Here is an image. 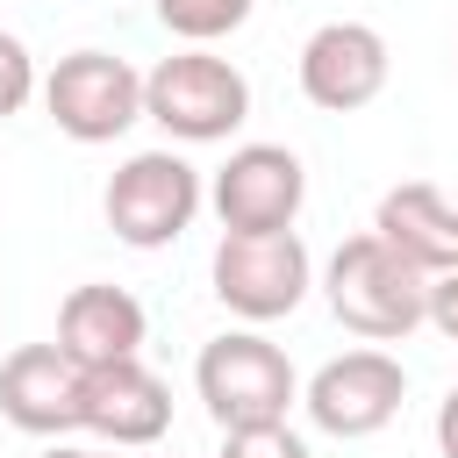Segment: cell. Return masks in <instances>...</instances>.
<instances>
[{"label": "cell", "instance_id": "6", "mask_svg": "<svg viewBox=\"0 0 458 458\" xmlns=\"http://www.w3.org/2000/svg\"><path fill=\"white\" fill-rule=\"evenodd\" d=\"M43 107H50V122H57L64 136L107 143V136H122V129L143 114V79H136V64L114 57V50H72V57H57V72L43 79Z\"/></svg>", "mask_w": 458, "mask_h": 458}, {"label": "cell", "instance_id": "9", "mask_svg": "<svg viewBox=\"0 0 458 458\" xmlns=\"http://www.w3.org/2000/svg\"><path fill=\"white\" fill-rule=\"evenodd\" d=\"M386 86V43L372 21H322L308 43H301V93L329 114H351L365 107L372 93Z\"/></svg>", "mask_w": 458, "mask_h": 458}, {"label": "cell", "instance_id": "8", "mask_svg": "<svg viewBox=\"0 0 458 458\" xmlns=\"http://www.w3.org/2000/svg\"><path fill=\"white\" fill-rule=\"evenodd\" d=\"M401 394H408L401 358H386V351H344V358H329L308 379V415L329 437H372L401 408Z\"/></svg>", "mask_w": 458, "mask_h": 458}, {"label": "cell", "instance_id": "14", "mask_svg": "<svg viewBox=\"0 0 458 458\" xmlns=\"http://www.w3.org/2000/svg\"><path fill=\"white\" fill-rule=\"evenodd\" d=\"M157 14H165L172 36L208 43V36H229V29L250 14V0H157Z\"/></svg>", "mask_w": 458, "mask_h": 458}, {"label": "cell", "instance_id": "2", "mask_svg": "<svg viewBox=\"0 0 458 458\" xmlns=\"http://www.w3.org/2000/svg\"><path fill=\"white\" fill-rule=\"evenodd\" d=\"M193 386L208 401V415L222 429H258V422H286L293 401V365L279 344H265L258 329H229L215 344H200Z\"/></svg>", "mask_w": 458, "mask_h": 458}, {"label": "cell", "instance_id": "18", "mask_svg": "<svg viewBox=\"0 0 458 458\" xmlns=\"http://www.w3.org/2000/svg\"><path fill=\"white\" fill-rule=\"evenodd\" d=\"M437 444H444V458H458V386L437 401Z\"/></svg>", "mask_w": 458, "mask_h": 458}, {"label": "cell", "instance_id": "5", "mask_svg": "<svg viewBox=\"0 0 458 458\" xmlns=\"http://www.w3.org/2000/svg\"><path fill=\"white\" fill-rule=\"evenodd\" d=\"M107 229L122 236V243H136V250H157V243H172L186 222H193V208H200V172L179 157V150H136L114 179H107Z\"/></svg>", "mask_w": 458, "mask_h": 458}, {"label": "cell", "instance_id": "1", "mask_svg": "<svg viewBox=\"0 0 458 458\" xmlns=\"http://www.w3.org/2000/svg\"><path fill=\"white\" fill-rule=\"evenodd\" d=\"M329 308L344 329L358 336H408L422 315H429V279L386 243V236H344L336 258H329Z\"/></svg>", "mask_w": 458, "mask_h": 458}, {"label": "cell", "instance_id": "13", "mask_svg": "<svg viewBox=\"0 0 458 458\" xmlns=\"http://www.w3.org/2000/svg\"><path fill=\"white\" fill-rule=\"evenodd\" d=\"M143 344V301L129 286H107V279H86L64 293L57 308V351L79 358V365H114V358H136Z\"/></svg>", "mask_w": 458, "mask_h": 458}, {"label": "cell", "instance_id": "10", "mask_svg": "<svg viewBox=\"0 0 458 458\" xmlns=\"http://www.w3.org/2000/svg\"><path fill=\"white\" fill-rule=\"evenodd\" d=\"M79 386H86L79 358H64L57 344H21L0 365V415L14 429H29V437L79 429Z\"/></svg>", "mask_w": 458, "mask_h": 458}, {"label": "cell", "instance_id": "16", "mask_svg": "<svg viewBox=\"0 0 458 458\" xmlns=\"http://www.w3.org/2000/svg\"><path fill=\"white\" fill-rule=\"evenodd\" d=\"M29 93H36V64H29L21 36H7V29H0V114H14Z\"/></svg>", "mask_w": 458, "mask_h": 458}, {"label": "cell", "instance_id": "3", "mask_svg": "<svg viewBox=\"0 0 458 458\" xmlns=\"http://www.w3.org/2000/svg\"><path fill=\"white\" fill-rule=\"evenodd\" d=\"M143 114L186 143H215L250 114V79L215 50H179L143 79Z\"/></svg>", "mask_w": 458, "mask_h": 458}, {"label": "cell", "instance_id": "11", "mask_svg": "<svg viewBox=\"0 0 458 458\" xmlns=\"http://www.w3.org/2000/svg\"><path fill=\"white\" fill-rule=\"evenodd\" d=\"M172 422V386L143 365V358H114V365H86L79 386V429H100L114 444H150Z\"/></svg>", "mask_w": 458, "mask_h": 458}, {"label": "cell", "instance_id": "15", "mask_svg": "<svg viewBox=\"0 0 458 458\" xmlns=\"http://www.w3.org/2000/svg\"><path fill=\"white\" fill-rule=\"evenodd\" d=\"M222 458H315L286 422H258V429H222Z\"/></svg>", "mask_w": 458, "mask_h": 458}, {"label": "cell", "instance_id": "19", "mask_svg": "<svg viewBox=\"0 0 458 458\" xmlns=\"http://www.w3.org/2000/svg\"><path fill=\"white\" fill-rule=\"evenodd\" d=\"M43 458H93V451H72V444H57V451H43Z\"/></svg>", "mask_w": 458, "mask_h": 458}, {"label": "cell", "instance_id": "7", "mask_svg": "<svg viewBox=\"0 0 458 458\" xmlns=\"http://www.w3.org/2000/svg\"><path fill=\"white\" fill-rule=\"evenodd\" d=\"M301 193H308V172H301V157L286 143H243L215 172V215H222V229H243V236L293 229Z\"/></svg>", "mask_w": 458, "mask_h": 458}, {"label": "cell", "instance_id": "12", "mask_svg": "<svg viewBox=\"0 0 458 458\" xmlns=\"http://www.w3.org/2000/svg\"><path fill=\"white\" fill-rule=\"evenodd\" d=\"M372 236H386L422 279L437 272H458V200L429 179H401L379 193V215H372Z\"/></svg>", "mask_w": 458, "mask_h": 458}, {"label": "cell", "instance_id": "17", "mask_svg": "<svg viewBox=\"0 0 458 458\" xmlns=\"http://www.w3.org/2000/svg\"><path fill=\"white\" fill-rule=\"evenodd\" d=\"M429 322L458 344V272H437V279H429Z\"/></svg>", "mask_w": 458, "mask_h": 458}, {"label": "cell", "instance_id": "4", "mask_svg": "<svg viewBox=\"0 0 458 458\" xmlns=\"http://www.w3.org/2000/svg\"><path fill=\"white\" fill-rule=\"evenodd\" d=\"M215 293L243 322L293 315L301 293H308V243L293 229H258V236L222 229V243H215Z\"/></svg>", "mask_w": 458, "mask_h": 458}]
</instances>
